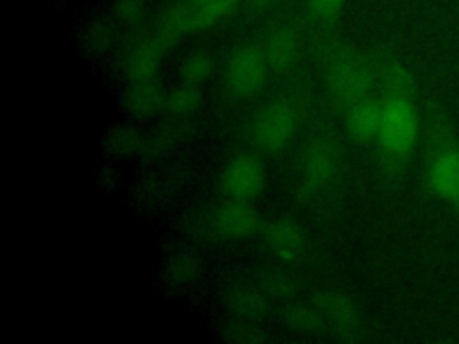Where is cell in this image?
Wrapping results in <instances>:
<instances>
[{
    "instance_id": "6da1fadb",
    "label": "cell",
    "mask_w": 459,
    "mask_h": 344,
    "mask_svg": "<svg viewBox=\"0 0 459 344\" xmlns=\"http://www.w3.org/2000/svg\"><path fill=\"white\" fill-rule=\"evenodd\" d=\"M377 86L382 97V122L377 136L378 170L384 181H396L420 147L423 109L412 70L394 54H377Z\"/></svg>"
},
{
    "instance_id": "7a4b0ae2",
    "label": "cell",
    "mask_w": 459,
    "mask_h": 344,
    "mask_svg": "<svg viewBox=\"0 0 459 344\" xmlns=\"http://www.w3.org/2000/svg\"><path fill=\"white\" fill-rule=\"evenodd\" d=\"M418 149L425 190L459 226V134L437 102L427 100L423 106Z\"/></svg>"
},
{
    "instance_id": "3957f363",
    "label": "cell",
    "mask_w": 459,
    "mask_h": 344,
    "mask_svg": "<svg viewBox=\"0 0 459 344\" xmlns=\"http://www.w3.org/2000/svg\"><path fill=\"white\" fill-rule=\"evenodd\" d=\"M325 82L330 97L342 108L377 93V54L351 47L333 48L325 63Z\"/></svg>"
},
{
    "instance_id": "277c9868",
    "label": "cell",
    "mask_w": 459,
    "mask_h": 344,
    "mask_svg": "<svg viewBox=\"0 0 459 344\" xmlns=\"http://www.w3.org/2000/svg\"><path fill=\"white\" fill-rule=\"evenodd\" d=\"M240 0H178L156 23V30L172 45L188 34L203 32L230 18Z\"/></svg>"
},
{
    "instance_id": "5b68a950",
    "label": "cell",
    "mask_w": 459,
    "mask_h": 344,
    "mask_svg": "<svg viewBox=\"0 0 459 344\" xmlns=\"http://www.w3.org/2000/svg\"><path fill=\"white\" fill-rule=\"evenodd\" d=\"M299 113L287 99H276L260 108L251 122L253 143L267 154H278L296 136Z\"/></svg>"
},
{
    "instance_id": "8992f818",
    "label": "cell",
    "mask_w": 459,
    "mask_h": 344,
    "mask_svg": "<svg viewBox=\"0 0 459 344\" xmlns=\"http://www.w3.org/2000/svg\"><path fill=\"white\" fill-rule=\"evenodd\" d=\"M341 165L337 143L328 136L310 140L298 158V186L305 197H316L335 179Z\"/></svg>"
},
{
    "instance_id": "52a82bcc",
    "label": "cell",
    "mask_w": 459,
    "mask_h": 344,
    "mask_svg": "<svg viewBox=\"0 0 459 344\" xmlns=\"http://www.w3.org/2000/svg\"><path fill=\"white\" fill-rule=\"evenodd\" d=\"M316 306L321 315L323 331L337 340H362L368 335V326L360 306L353 297L341 290L323 292Z\"/></svg>"
},
{
    "instance_id": "ba28073f",
    "label": "cell",
    "mask_w": 459,
    "mask_h": 344,
    "mask_svg": "<svg viewBox=\"0 0 459 344\" xmlns=\"http://www.w3.org/2000/svg\"><path fill=\"white\" fill-rule=\"evenodd\" d=\"M269 72L260 45H244L228 56L224 64V82L235 97H249L260 91Z\"/></svg>"
},
{
    "instance_id": "9c48e42d",
    "label": "cell",
    "mask_w": 459,
    "mask_h": 344,
    "mask_svg": "<svg viewBox=\"0 0 459 344\" xmlns=\"http://www.w3.org/2000/svg\"><path fill=\"white\" fill-rule=\"evenodd\" d=\"M265 186V167L258 156L235 154L221 170V188L228 199L253 201Z\"/></svg>"
},
{
    "instance_id": "30bf717a",
    "label": "cell",
    "mask_w": 459,
    "mask_h": 344,
    "mask_svg": "<svg viewBox=\"0 0 459 344\" xmlns=\"http://www.w3.org/2000/svg\"><path fill=\"white\" fill-rule=\"evenodd\" d=\"M213 235L224 240H242L262 231V220L258 210L251 201L228 199L217 204L208 220Z\"/></svg>"
},
{
    "instance_id": "8fae6325",
    "label": "cell",
    "mask_w": 459,
    "mask_h": 344,
    "mask_svg": "<svg viewBox=\"0 0 459 344\" xmlns=\"http://www.w3.org/2000/svg\"><path fill=\"white\" fill-rule=\"evenodd\" d=\"M172 43L156 29L151 34L138 38L124 56V72L129 81L154 79Z\"/></svg>"
},
{
    "instance_id": "7c38bea8",
    "label": "cell",
    "mask_w": 459,
    "mask_h": 344,
    "mask_svg": "<svg viewBox=\"0 0 459 344\" xmlns=\"http://www.w3.org/2000/svg\"><path fill=\"white\" fill-rule=\"evenodd\" d=\"M260 48L265 56L269 70L274 73H285L298 64L303 39L296 25L278 23L267 30Z\"/></svg>"
},
{
    "instance_id": "4fadbf2b",
    "label": "cell",
    "mask_w": 459,
    "mask_h": 344,
    "mask_svg": "<svg viewBox=\"0 0 459 344\" xmlns=\"http://www.w3.org/2000/svg\"><path fill=\"white\" fill-rule=\"evenodd\" d=\"M260 233L267 251L274 258L281 262H294L303 254L305 233L296 220L289 217L273 219L262 226Z\"/></svg>"
},
{
    "instance_id": "5bb4252c",
    "label": "cell",
    "mask_w": 459,
    "mask_h": 344,
    "mask_svg": "<svg viewBox=\"0 0 459 344\" xmlns=\"http://www.w3.org/2000/svg\"><path fill=\"white\" fill-rule=\"evenodd\" d=\"M382 122V97L371 93L346 108L344 124L348 134L362 143H375Z\"/></svg>"
},
{
    "instance_id": "9a60e30c",
    "label": "cell",
    "mask_w": 459,
    "mask_h": 344,
    "mask_svg": "<svg viewBox=\"0 0 459 344\" xmlns=\"http://www.w3.org/2000/svg\"><path fill=\"white\" fill-rule=\"evenodd\" d=\"M167 90L156 81H133L124 95V108L136 118H149L163 111Z\"/></svg>"
},
{
    "instance_id": "2e32d148",
    "label": "cell",
    "mask_w": 459,
    "mask_h": 344,
    "mask_svg": "<svg viewBox=\"0 0 459 344\" xmlns=\"http://www.w3.org/2000/svg\"><path fill=\"white\" fill-rule=\"evenodd\" d=\"M203 104V93L199 86L179 81L174 88L167 90L163 113L172 120H186L192 116Z\"/></svg>"
},
{
    "instance_id": "e0dca14e",
    "label": "cell",
    "mask_w": 459,
    "mask_h": 344,
    "mask_svg": "<svg viewBox=\"0 0 459 344\" xmlns=\"http://www.w3.org/2000/svg\"><path fill=\"white\" fill-rule=\"evenodd\" d=\"M215 70V59L210 52L206 50H192L185 54L179 61L178 72H179V81L201 86L204 84Z\"/></svg>"
},
{
    "instance_id": "ac0fdd59",
    "label": "cell",
    "mask_w": 459,
    "mask_h": 344,
    "mask_svg": "<svg viewBox=\"0 0 459 344\" xmlns=\"http://www.w3.org/2000/svg\"><path fill=\"white\" fill-rule=\"evenodd\" d=\"M145 138L140 136L129 125H118L109 131L106 136V149L117 158H131L143 154Z\"/></svg>"
},
{
    "instance_id": "d6986e66",
    "label": "cell",
    "mask_w": 459,
    "mask_h": 344,
    "mask_svg": "<svg viewBox=\"0 0 459 344\" xmlns=\"http://www.w3.org/2000/svg\"><path fill=\"white\" fill-rule=\"evenodd\" d=\"M285 321L287 324L303 335H310V333H319L323 331V322H321V315L319 310L314 305H294L287 310L285 314Z\"/></svg>"
},
{
    "instance_id": "ffe728a7",
    "label": "cell",
    "mask_w": 459,
    "mask_h": 344,
    "mask_svg": "<svg viewBox=\"0 0 459 344\" xmlns=\"http://www.w3.org/2000/svg\"><path fill=\"white\" fill-rule=\"evenodd\" d=\"M265 305V297L262 290L253 287H240L231 296V306L233 310L242 317H253L262 312Z\"/></svg>"
},
{
    "instance_id": "44dd1931",
    "label": "cell",
    "mask_w": 459,
    "mask_h": 344,
    "mask_svg": "<svg viewBox=\"0 0 459 344\" xmlns=\"http://www.w3.org/2000/svg\"><path fill=\"white\" fill-rule=\"evenodd\" d=\"M147 2L142 0H117L113 5L115 22L118 25H134L145 13Z\"/></svg>"
},
{
    "instance_id": "7402d4cb",
    "label": "cell",
    "mask_w": 459,
    "mask_h": 344,
    "mask_svg": "<svg viewBox=\"0 0 459 344\" xmlns=\"http://www.w3.org/2000/svg\"><path fill=\"white\" fill-rule=\"evenodd\" d=\"M115 39V25L108 22H97L86 30V47L91 50H104Z\"/></svg>"
},
{
    "instance_id": "603a6c76",
    "label": "cell",
    "mask_w": 459,
    "mask_h": 344,
    "mask_svg": "<svg viewBox=\"0 0 459 344\" xmlns=\"http://www.w3.org/2000/svg\"><path fill=\"white\" fill-rule=\"evenodd\" d=\"M344 0H308V9L312 16L319 22L333 20L342 9Z\"/></svg>"
},
{
    "instance_id": "cb8c5ba5",
    "label": "cell",
    "mask_w": 459,
    "mask_h": 344,
    "mask_svg": "<svg viewBox=\"0 0 459 344\" xmlns=\"http://www.w3.org/2000/svg\"><path fill=\"white\" fill-rule=\"evenodd\" d=\"M167 272H169L170 280H174L176 283H183V281H188L195 274V263L190 256H179V258L172 260Z\"/></svg>"
},
{
    "instance_id": "d4e9b609",
    "label": "cell",
    "mask_w": 459,
    "mask_h": 344,
    "mask_svg": "<svg viewBox=\"0 0 459 344\" xmlns=\"http://www.w3.org/2000/svg\"><path fill=\"white\" fill-rule=\"evenodd\" d=\"M247 7L255 13H264V11H271L274 7H278L283 0H246Z\"/></svg>"
},
{
    "instance_id": "484cf974",
    "label": "cell",
    "mask_w": 459,
    "mask_h": 344,
    "mask_svg": "<svg viewBox=\"0 0 459 344\" xmlns=\"http://www.w3.org/2000/svg\"><path fill=\"white\" fill-rule=\"evenodd\" d=\"M142 2H149V0H142Z\"/></svg>"
}]
</instances>
